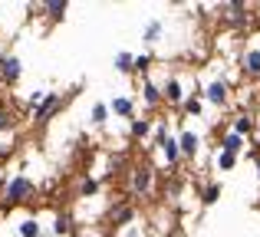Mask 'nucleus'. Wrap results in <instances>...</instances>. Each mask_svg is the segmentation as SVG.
I'll return each mask as SVG.
<instances>
[{
    "mask_svg": "<svg viewBox=\"0 0 260 237\" xmlns=\"http://www.w3.org/2000/svg\"><path fill=\"white\" fill-rule=\"evenodd\" d=\"M204 99H208L211 106H224V103H228V83H224V79H214V83H208V89H204Z\"/></svg>",
    "mask_w": 260,
    "mask_h": 237,
    "instance_id": "7ed1b4c3",
    "label": "nucleus"
},
{
    "mask_svg": "<svg viewBox=\"0 0 260 237\" xmlns=\"http://www.w3.org/2000/svg\"><path fill=\"white\" fill-rule=\"evenodd\" d=\"M257 175H260V155H257Z\"/></svg>",
    "mask_w": 260,
    "mask_h": 237,
    "instance_id": "cd10ccee",
    "label": "nucleus"
},
{
    "mask_svg": "<svg viewBox=\"0 0 260 237\" xmlns=\"http://www.w3.org/2000/svg\"><path fill=\"white\" fill-rule=\"evenodd\" d=\"M148 70V56H135V73H145Z\"/></svg>",
    "mask_w": 260,
    "mask_h": 237,
    "instance_id": "a878e982",
    "label": "nucleus"
},
{
    "mask_svg": "<svg viewBox=\"0 0 260 237\" xmlns=\"http://www.w3.org/2000/svg\"><path fill=\"white\" fill-rule=\"evenodd\" d=\"M148 188H152V172H148V168H139V172L132 175V191L135 194H145Z\"/></svg>",
    "mask_w": 260,
    "mask_h": 237,
    "instance_id": "6e6552de",
    "label": "nucleus"
},
{
    "mask_svg": "<svg viewBox=\"0 0 260 237\" xmlns=\"http://www.w3.org/2000/svg\"><path fill=\"white\" fill-rule=\"evenodd\" d=\"M214 165L221 168V172H231V168L237 165V155H231V152H217V155H214Z\"/></svg>",
    "mask_w": 260,
    "mask_h": 237,
    "instance_id": "ddd939ff",
    "label": "nucleus"
},
{
    "mask_svg": "<svg viewBox=\"0 0 260 237\" xmlns=\"http://www.w3.org/2000/svg\"><path fill=\"white\" fill-rule=\"evenodd\" d=\"M234 132L247 139V135L254 132V119H250V116H237V119H234Z\"/></svg>",
    "mask_w": 260,
    "mask_h": 237,
    "instance_id": "4468645a",
    "label": "nucleus"
},
{
    "mask_svg": "<svg viewBox=\"0 0 260 237\" xmlns=\"http://www.w3.org/2000/svg\"><path fill=\"white\" fill-rule=\"evenodd\" d=\"M178 145H181V155H188V158H194L198 155V145H201V139H198L191 128H184L181 139H178Z\"/></svg>",
    "mask_w": 260,
    "mask_h": 237,
    "instance_id": "0eeeda50",
    "label": "nucleus"
},
{
    "mask_svg": "<svg viewBox=\"0 0 260 237\" xmlns=\"http://www.w3.org/2000/svg\"><path fill=\"white\" fill-rule=\"evenodd\" d=\"M10 128H13V116L0 109V132H10Z\"/></svg>",
    "mask_w": 260,
    "mask_h": 237,
    "instance_id": "393cba45",
    "label": "nucleus"
},
{
    "mask_svg": "<svg viewBox=\"0 0 260 237\" xmlns=\"http://www.w3.org/2000/svg\"><path fill=\"white\" fill-rule=\"evenodd\" d=\"M66 227H70V218H59V221H56V231H59V234H63V231H66Z\"/></svg>",
    "mask_w": 260,
    "mask_h": 237,
    "instance_id": "bb28decb",
    "label": "nucleus"
},
{
    "mask_svg": "<svg viewBox=\"0 0 260 237\" xmlns=\"http://www.w3.org/2000/svg\"><path fill=\"white\" fill-rule=\"evenodd\" d=\"M115 70L119 73H135V56L132 53H115Z\"/></svg>",
    "mask_w": 260,
    "mask_h": 237,
    "instance_id": "9b49d317",
    "label": "nucleus"
},
{
    "mask_svg": "<svg viewBox=\"0 0 260 237\" xmlns=\"http://www.w3.org/2000/svg\"><path fill=\"white\" fill-rule=\"evenodd\" d=\"M59 103H63L59 96H53V92H46V99H43V103L37 106V112H33V116H37V122H46V119L53 116V112L59 109Z\"/></svg>",
    "mask_w": 260,
    "mask_h": 237,
    "instance_id": "39448f33",
    "label": "nucleus"
},
{
    "mask_svg": "<svg viewBox=\"0 0 260 237\" xmlns=\"http://www.w3.org/2000/svg\"><path fill=\"white\" fill-rule=\"evenodd\" d=\"M109 112H112V109H109V106L95 103V106H92V122H95V125H102V122L109 119Z\"/></svg>",
    "mask_w": 260,
    "mask_h": 237,
    "instance_id": "dca6fc26",
    "label": "nucleus"
},
{
    "mask_svg": "<svg viewBox=\"0 0 260 237\" xmlns=\"http://www.w3.org/2000/svg\"><path fill=\"white\" fill-rule=\"evenodd\" d=\"M112 221H115V224H125V221H132V208H119V211L112 214Z\"/></svg>",
    "mask_w": 260,
    "mask_h": 237,
    "instance_id": "4be33fe9",
    "label": "nucleus"
},
{
    "mask_svg": "<svg viewBox=\"0 0 260 237\" xmlns=\"http://www.w3.org/2000/svg\"><path fill=\"white\" fill-rule=\"evenodd\" d=\"M244 145H247V139H244V135H237L234 128H231V132L221 139V152H231V155H241Z\"/></svg>",
    "mask_w": 260,
    "mask_h": 237,
    "instance_id": "423d86ee",
    "label": "nucleus"
},
{
    "mask_svg": "<svg viewBox=\"0 0 260 237\" xmlns=\"http://www.w3.org/2000/svg\"><path fill=\"white\" fill-rule=\"evenodd\" d=\"M46 13H50L53 20H63V13H66V4H59V0H56V4H46Z\"/></svg>",
    "mask_w": 260,
    "mask_h": 237,
    "instance_id": "412c9836",
    "label": "nucleus"
},
{
    "mask_svg": "<svg viewBox=\"0 0 260 237\" xmlns=\"http://www.w3.org/2000/svg\"><path fill=\"white\" fill-rule=\"evenodd\" d=\"M142 96H145V103H148V106H158L161 99H165V92H161L158 86L152 83V79H145V86H142Z\"/></svg>",
    "mask_w": 260,
    "mask_h": 237,
    "instance_id": "9d476101",
    "label": "nucleus"
},
{
    "mask_svg": "<svg viewBox=\"0 0 260 237\" xmlns=\"http://www.w3.org/2000/svg\"><path fill=\"white\" fill-rule=\"evenodd\" d=\"M217 194H221V185H208V191H204V205H214Z\"/></svg>",
    "mask_w": 260,
    "mask_h": 237,
    "instance_id": "5701e85b",
    "label": "nucleus"
},
{
    "mask_svg": "<svg viewBox=\"0 0 260 237\" xmlns=\"http://www.w3.org/2000/svg\"><path fill=\"white\" fill-rule=\"evenodd\" d=\"M20 234H23V237H40V224H37V221H23V224H20Z\"/></svg>",
    "mask_w": 260,
    "mask_h": 237,
    "instance_id": "6ab92c4d",
    "label": "nucleus"
},
{
    "mask_svg": "<svg viewBox=\"0 0 260 237\" xmlns=\"http://www.w3.org/2000/svg\"><path fill=\"white\" fill-rule=\"evenodd\" d=\"M79 191H83V194H95V191H99V181H95V178H86L83 185H79Z\"/></svg>",
    "mask_w": 260,
    "mask_h": 237,
    "instance_id": "b1692460",
    "label": "nucleus"
},
{
    "mask_svg": "<svg viewBox=\"0 0 260 237\" xmlns=\"http://www.w3.org/2000/svg\"><path fill=\"white\" fill-rule=\"evenodd\" d=\"M148 132H152V125H148L145 119H135V122H132V135H135V139H145Z\"/></svg>",
    "mask_w": 260,
    "mask_h": 237,
    "instance_id": "f3484780",
    "label": "nucleus"
},
{
    "mask_svg": "<svg viewBox=\"0 0 260 237\" xmlns=\"http://www.w3.org/2000/svg\"><path fill=\"white\" fill-rule=\"evenodd\" d=\"M161 148H165V161H168V165H175V161L181 158V145H178V139H168Z\"/></svg>",
    "mask_w": 260,
    "mask_h": 237,
    "instance_id": "f8f14e48",
    "label": "nucleus"
},
{
    "mask_svg": "<svg viewBox=\"0 0 260 237\" xmlns=\"http://www.w3.org/2000/svg\"><path fill=\"white\" fill-rule=\"evenodd\" d=\"M30 191H33V181L23 178V175H17V178L7 185V191H4V205H20Z\"/></svg>",
    "mask_w": 260,
    "mask_h": 237,
    "instance_id": "f257e3e1",
    "label": "nucleus"
},
{
    "mask_svg": "<svg viewBox=\"0 0 260 237\" xmlns=\"http://www.w3.org/2000/svg\"><path fill=\"white\" fill-rule=\"evenodd\" d=\"M158 37H161V23H158V20H152V23L145 26V43H155Z\"/></svg>",
    "mask_w": 260,
    "mask_h": 237,
    "instance_id": "a211bd4d",
    "label": "nucleus"
},
{
    "mask_svg": "<svg viewBox=\"0 0 260 237\" xmlns=\"http://www.w3.org/2000/svg\"><path fill=\"white\" fill-rule=\"evenodd\" d=\"M20 73H23V63H20L17 56H4L0 59V79H4V83H17Z\"/></svg>",
    "mask_w": 260,
    "mask_h": 237,
    "instance_id": "f03ea898",
    "label": "nucleus"
},
{
    "mask_svg": "<svg viewBox=\"0 0 260 237\" xmlns=\"http://www.w3.org/2000/svg\"><path fill=\"white\" fill-rule=\"evenodd\" d=\"M241 66L247 76H260V46H247L241 56Z\"/></svg>",
    "mask_w": 260,
    "mask_h": 237,
    "instance_id": "20e7f679",
    "label": "nucleus"
},
{
    "mask_svg": "<svg viewBox=\"0 0 260 237\" xmlns=\"http://www.w3.org/2000/svg\"><path fill=\"white\" fill-rule=\"evenodd\" d=\"M109 109H112L115 116H132V99L119 96V99H112V106H109Z\"/></svg>",
    "mask_w": 260,
    "mask_h": 237,
    "instance_id": "2eb2a0df",
    "label": "nucleus"
},
{
    "mask_svg": "<svg viewBox=\"0 0 260 237\" xmlns=\"http://www.w3.org/2000/svg\"><path fill=\"white\" fill-rule=\"evenodd\" d=\"M184 112H188V116H201V99H194V96H191V99H184Z\"/></svg>",
    "mask_w": 260,
    "mask_h": 237,
    "instance_id": "aec40b11",
    "label": "nucleus"
},
{
    "mask_svg": "<svg viewBox=\"0 0 260 237\" xmlns=\"http://www.w3.org/2000/svg\"><path fill=\"white\" fill-rule=\"evenodd\" d=\"M161 92H165V99H168V103H184V99H188L178 79H168V83H165V89H161Z\"/></svg>",
    "mask_w": 260,
    "mask_h": 237,
    "instance_id": "1a4fd4ad",
    "label": "nucleus"
}]
</instances>
